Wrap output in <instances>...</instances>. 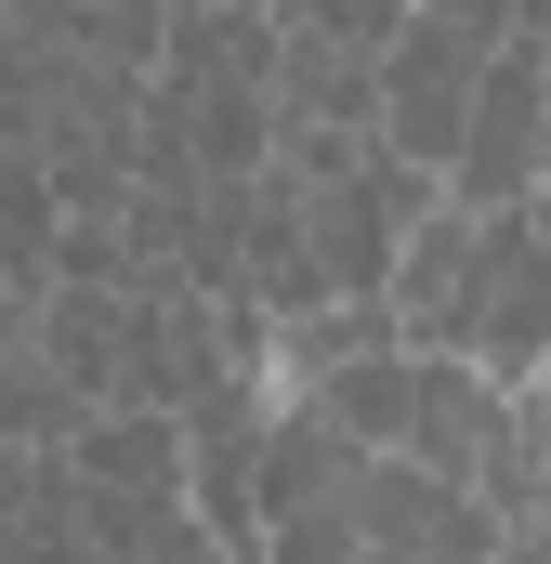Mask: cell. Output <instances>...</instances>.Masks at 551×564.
Instances as JSON below:
<instances>
[{
	"label": "cell",
	"instance_id": "7",
	"mask_svg": "<svg viewBox=\"0 0 551 564\" xmlns=\"http://www.w3.org/2000/svg\"><path fill=\"white\" fill-rule=\"evenodd\" d=\"M276 132H368L381 144V53L289 26V53H276Z\"/></svg>",
	"mask_w": 551,
	"mask_h": 564
},
{
	"label": "cell",
	"instance_id": "1",
	"mask_svg": "<svg viewBox=\"0 0 551 564\" xmlns=\"http://www.w3.org/2000/svg\"><path fill=\"white\" fill-rule=\"evenodd\" d=\"M499 552L512 525L473 486L355 446L315 394L263 408V564H499Z\"/></svg>",
	"mask_w": 551,
	"mask_h": 564
},
{
	"label": "cell",
	"instance_id": "5",
	"mask_svg": "<svg viewBox=\"0 0 551 564\" xmlns=\"http://www.w3.org/2000/svg\"><path fill=\"white\" fill-rule=\"evenodd\" d=\"M26 341H40V368L79 394V408H132V289H40V315H26Z\"/></svg>",
	"mask_w": 551,
	"mask_h": 564
},
{
	"label": "cell",
	"instance_id": "4",
	"mask_svg": "<svg viewBox=\"0 0 551 564\" xmlns=\"http://www.w3.org/2000/svg\"><path fill=\"white\" fill-rule=\"evenodd\" d=\"M551 171V40H499L486 93H473V132H460V171L446 197L460 210H526Z\"/></svg>",
	"mask_w": 551,
	"mask_h": 564
},
{
	"label": "cell",
	"instance_id": "3",
	"mask_svg": "<svg viewBox=\"0 0 551 564\" xmlns=\"http://www.w3.org/2000/svg\"><path fill=\"white\" fill-rule=\"evenodd\" d=\"M486 66H499V40H486V26L408 13V26H395V53H381V144L420 158V171H460V132H473Z\"/></svg>",
	"mask_w": 551,
	"mask_h": 564
},
{
	"label": "cell",
	"instance_id": "2",
	"mask_svg": "<svg viewBox=\"0 0 551 564\" xmlns=\"http://www.w3.org/2000/svg\"><path fill=\"white\" fill-rule=\"evenodd\" d=\"M395 341L420 355H460V368H486V381H539L551 368V237L539 210H433L408 237V263H395Z\"/></svg>",
	"mask_w": 551,
	"mask_h": 564
},
{
	"label": "cell",
	"instance_id": "6",
	"mask_svg": "<svg viewBox=\"0 0 551 564\" xmlns=\"http://www.w3.org/2000/svg\"><path fill=\"white\" fill-rule=\"evenodd\" d=\"M66 459H79L93 499H197V433L171 408H93L66 433Z\"/></svg>",
	"mask_w": 551,
	"mask_h": 564
}]
</instances>
